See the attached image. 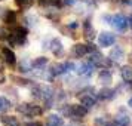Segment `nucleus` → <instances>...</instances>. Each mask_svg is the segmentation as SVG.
Returning <instances> with one entry per match:
<instances>
[{
    "instance_id": "f8f14e48",
    "label": "nucleus",
    "mask_w": 132,
    "mask_h": 126,
    "mask_svg": "<svg viewBox=\"0 0 132 126\" xmlns=\"http://www.w3.org/2000/svg\"><path fill=\"white\" fill-rule=\"evenodd\" d=\"M108 58L113 61V62H120V61L125 58V51L120 48V46H114V48H111V51H110Z\"/></svg>"
},
{
    "instance_id": "6e6552de",
    "label": "nucleus",
    "mask_w": 132,
    "mask_h": 126,
    "mask_svg": "<svg viewBox=\"0 0 132 126\" xmlns=\"http://www.w3.org/2000/svg\"><path fill=\"white\" fill-rule=\"evenodd\" d=\"M94 70H95V67H94V64H92L90 61L82 62L79 67H76V71H77L79 76H90V74L94 73Z\"/></svg>"
},
{
    "instance_id": "4468645a",
    "label": "nucleus",
    "mask_w": 132,
    "mask_h": 126,
    "mask_svg": "<svg viewBox=\"0 0 132 126\" xmlns=\"http://www.w3.org/2000/svg\"><path fill=\"white\" fill-rule=\"evenodd\" d=\"M86 54H88V49H86V45H83V43H76L71 48V55L74 58H83Z\"/></svg>"
},
{
    "instance_id": "58836bf2",
    "label": "nucleus",
    "mask_w": 132,
    "mask_h": 126,
    "mask_svg": "<svg viewBox=\"0 0 132 126\" xmlns=\"http://www.w3.org/2000/svg\"><path fill=\"white\" fill-rule=\"evenodd\" d=\"M62 126H64V125H62Z\"/></svg>"
},
{
    "instance_id": "7ed1b4c3",
    "label": "nucleus",
    "mask_w": 132,
    "mask_h": 126,
    "mask_svg": "<svg viewBox=\"0 0 132 126\" xmlns=\"http://www.w3.org/2000/svg\"><path fill=\"white\" fill-rule=\"evenodd\" d=\"M16 111L19 114H24L27 117H37V116H42L43 108L40 105L36 104H28V102H21L16 105Z\"/></svg>"
},
{
    "instance_id": "e433bc0d",
    "label": "nucleus",
    "mask_w": 132,
    "mask_h": 126,
    "mask_svg": "<svg viewBox=\"0 0 132 126\" xmlns=\"http://www.w3.org/2000/svg\"><path fill=\"white\" fill-rule=\"evenodd\" d=\"M128 105H129V107H132V96L129 98V101H128Z\"/></svg>"
},
{
    "instance_id": "9b49d317",
    "label": "nucleus",
    "mask_w": 132,
    "mask_h": 126,
    "mask_svg": "<svg viewBox=\"0 0 132 126\" xmlns=\"http://www.w3.org/2000/svg\"><path fill=\"white\" fill-rule=\"evenodd\" d=\"M98 99H101V101H111V99H114V96H116V90L111 89V88H108V86H105V88H102L100 92H98Z\"/></svg>"
},
{
    "instance_id": "9d476101",
    "label": "nucleus",
    "mask_w": 132,
    "mask_h": 126,
    "mask_svg": "<svg viewBox=\"0 0 132 126\" xmlns=\"http://www.w3.org/2000/svg\"><path fill=\"white\" fill-rule=\"evenodd\" d=\"M2 56H3L5 62H6L9 67H13L15 64H16V55L12 52V49L3 48V49H2Z\"/></svg>"
},
{
    "instance_id": "412c9836",
    "label": "nucleus",
    "mask_w": 132,
    "mask_h": 126,
    "mask_svg": "<svg viewBox=\"0 0 132 126\" xmlns=\"http://www.w3.org/2000/svg\"><path fill=\"white\" fill-rule=\"evenodd\" d=\"M0 122L3 126H19V122L16 117L13 116H2L0 117Z\"/></svg>"
},
{
    "instance_id": "a878e982",
    "label": "nucleus",
    "mask_w": 132,
    "mask_h": 126,
    "mask_svg": "<svg viewBox=\"0 0 132 126\" xmlns=\"http://www.w3.org/2000/svg\"><path fill=\"white\" fill-rule=\"evenodd\" d=\"M15 2L21 9H30L34 5V0H15Z\"/></svg>"
},
{
    "instance_id": "dca6fc26",
    "label": "nucleus",
    "mask_w": 132,
    "mask_h": 126,
    "mask_svg": "<svg viewBox=\"0 0 132 126\" xmlns=\"http://www.w3.org/2000/svg\"><path fill=\"white\" fill-rule=\"evenodd\" d=\"M83 36H85L86 40L95 39V30H94V27H92L89 19H86V21L83 22Z\"/></svg>"
},
{
    "instance_id": "4c0bfd02",
    "label": "nucleus",
    "mask_w": 132,
    "mask_h": 126,
    "mask_svg": "<svg viewBox=\"0 0 132 126\" xmlns=\"http://www.w3.org/2000/svg\"><path fill=\"white\" fill-rule=\"evenodd\" d=\"M131 5H132V2H131Z\"/></svg>"
},
{
    "instance_id": "6ab92c4d",
    "label": "nucleus",
    "mask_w": 132,
    "mask_h": 126,
    "mask_svg": "<svg viewBox=\"0 0 132 126\" xmlns=\"http://www.w3.org/2000/svg\"><path fill=\"white\" fill-rule=\"evenodd\" d=\"M31 65L36 70H43L45 67L48 65V58L46 56H37V58H34L31 61Z\"/></svg>"
},
{
    "instance_id": "1a4fd4ad",
    "label": "nucleus",
    "mask_w": 132,
    "mask_h": 126,
    "mask_svg": "<svg viewBox=\"0 0 132 126\" xmlns=\"http://www.w3.org/2000/svg\"><path fill=\"white\" fill-rule=\"evenodd\" d=\"M49 49L52 51V54H54L55 56H61V55H62V52H64L62 42H61L58 37H55V39H52V40L49 42Z\"/></svg>"
},
{
    "instance_id": "b1692460",
    "label": "nucleus",
    "mask_w": 132,
    "mask_h": 126,
    "mask_svg": "<svg viewBox=\"0 0 132 126\" xmlns=\"http://www.w3.org/2000/svg\"><path fill=\"white\" fill-rule=\"evenodd\" d=\"M12 107V102L7 99L6 96H0V113H6Z\"/></svg>"
},
{
    "instance_id": "2eb2a0df",
    "label": "nucleus",
    "mask_w": 132,
    "mask_h": 126,
    "mask_svg": "<svg viewBox=\"0 0 132 126\" xmlns=\"http://www.w3.org/2000/svg\"><path fill=\"white\" fill-rule=\"evenodd\" d=\"M83 94L85 95H80V104L89 110V108H92L95 105V96L92 94H86V92H83Z\"/></svg>"
},
{
    "instance_id": "a211bd4d",
    "label": "nucleus",
    "mask_w": 132,
    "mask_h": 126,
    "mask_svg": "<svg viewBox=\"0 0 132 126\" xmlns=\"http://www.w3.org/2000/svg\"><path fill=\"white\" fill-rule=\"evenodd\" d=\"M116 123H117L119 126H129L131 125V117H129L125 111H123V113L119 111L117 116H116Z\"/></svg>"
},
{
    "instance_id": "f257e3e1",
    "label": "nucleus",
    "mask_w": 132,
    "mask_h": 126,
    "mask_svg": "<svg viewBox=\"0 0 132 126\" xmlns=\"http://www.w3.org/2000/svg\"><path fill=\"white\" fill-rule=\"evenodd\" d=\"M27 34H28V28L27 27H15L13 28L12 33H9V36H7V43L11 45V46H18L21 48L25 42H27Z\"/></svg>"
},
{
    "instance_id": "bb28decb",
    "label": "nucleus",
    "mask_w": 132,
    "mask_h": 126,
    "mask_svg": "<svg viewBox=\"0 0 132 126\" xmlns=\"http://www.w3.org/2000/svg\"><path fill=\"white\" fill-rule=\"evenodd\" d=\"M12 80L19 86H30V80L24 77H18V76H12Z\"/></svg>"
},
{
    "instance_id": "393cba45",
    "label": "nucleus",
    "mask_w": 132,
    "mask_h": 126,
    "mask_svg": "<svg viewBox=\"0 0 132 126\" xmlns=\"http://www.w3.org/2000/svg\"><path fill=\"white\" fill-rule=\"evenodd\" d=\"M31 70H33L31 61H28V60H22V62L19 64V71H21V73H30Z\"/></svg>"
},
{
    "instance_id": "423d86ee",
    "label": "nucleus",
    "mask_w": 132,
    "mask_h": 126,
    "mask_svg": "<svg viewBox=\"0 0 132 126\" xmlns=\"http://www.w3.org/2000/svg\"><path fill=\"white\" fill-rule=\"evenodd\" d=\"M70 117L71 119H83L86 113H88V108L83 107L82 104H70Z\"/></svg>"
},
{
    "instance_id": "cd10ccee",
    "label": "nucleus",
    "mask_w": 132,
    "mask_h": 126,
    "mask_svg": "<svg viewBox=\"0 0 132 126\" xmlns=\"http://www.w3.org/2000/svg\"><path fill=\"white\" fill-rule=\"evenodd\" d=\"M25 22H27L28 27H34L37 24V16H34V15H27L25 16Z\"/></svg>"
},
{
    "instance_id": "4be33fe9",
    "label": "nucleus",
    "mask_w": 132,
    "mask_h": 126,
    "mask_svg": "<svg viewBox=\"0 0 132 126\" xmlns=\"http://www.w3.org/2000/svg\"><path fill=\"white\" fill-rule=\"evenodd\" d=\"M62 0H37L42 7H60Z\"/></svg>"
},
{
    "instance_id": "f704fd0d",
    "label": "nucleus",
    "mask_w": 132,
    "mask_h": 126,
    "mask_svg": "<svg viewBox=\"0 0 132 126\" xmlns=\"http://www.w3.org/2000/svg\"><path fill=\"white\" fill-rule=\"evenodd\" d=\"M5 13H6V9H5V7H0V18H3Z\"/></svg>"
},
{
    "instance_id": "f3484780",
    "label": "nucleus",
    "mask_w": 132,
    "mask_h": 126,
    "mask_svg": "<svg viewBox=\"0 0 132 126\" xmlns=\"http://www.w3.org/2000/svg\"><path fill=\"white\" fill-rule=\"evenodd\" d=\"M62 125H64V120L60 114L52 113L46 117V126H62Z\"/></svg>"
},
{
    "instance_id": "aec40b11",
    "label": "nucleus",
    "mask_w": 132,
    "mask_h": 126,
    "mask_svg": "<svg viewBox=\"0 0 132 126\" xmlns=\"http://www.w3.org/2000/svg\"><path fill=\"white\" fill-rule=\"evenodd\" d=\"M120 76H122V79L125 80L126 83L132 82V67L131 65H123L120 68Z\"/></svg>"
},
{
    "instance_id": "f03ea898",
    "label": "nucleus",
    "mask_w": 132,
    "mask_h": 126,
    "mask_svg": "<svg viewBox=\"0 0 132 126\" xmlns=\"http://www.w3.org/2000/svg\"><path fill=\"white\" fill-rule=\"evenodd\" d=\"M104 19L107 21V24L113 25L114 28H116L117 31H120V33H125V31L128 30V27H129V24H128V18H126L125 15H122V13L105 15Z\"/></svg>"
},
{
    "instance_id": "c9c22d12",
    "label": "nucleus",
    "mask_w": 132,
    "mask_h": 126,
    "mask_svg": "<svg viewBox=\"0 0 132 126\" xmlns=\"http://www.w3.org/2000/svg\"><path fill=\"white\" fill-rule=\"evenodd\" d=\"M128 24H129V27L132 28V15L129 16V18H128Z\"/></svg>"
},
{
    "instance_id": "473e14b6",
    "label": "nucleus",
    "mask_w": 132,
    "mask_h": 126,
    "mask_svg": "<svg viewBox=\"0 0 132 126\" xmlns=\"http://www.w3.org/2000/svg\"><path fill=\"white\" fill-rule=\"evenodd\" d=\"M24 126H43L40 122H27Z\"/></svg>"
},
{
    "instance_id": "39448f33",
    "label": "nucleus",
    "mask_w": 132,
    "mask_h": 126,
    "mask_svg": "<svg viewBox=\"0 0 132 126\" xmlns=\"http://www.w3.org/2000/svg\"><path fill=\"white\" fill-rule=\"evenodd\" d=\"M98 43H100L101 48H110L116 43V36L110 31H102L98 36Z\"/></svg>"
},
{
    "instance_id": "ddd939ff",
    "label": "nucleus",
    "mask_w": 132,
    "mask_h": 126,
    "mask_svg": "<svg viewBox=\"0 0 132 126\" xmlns=\"http://www.w3.org/2000/svg\"><path fill=\"white\" fill-rule=\"evenodd\" d=\"M98 82L101 85H104V86L111 85V82H113V74H111V71H108L107 68L101 70V71L98 73Z\"/></svg>"
},
{
    "instance_id": "c85d7f7f",
    "label": "nucleus",
    "mask_w": 132,
    "mask_h": 126,
    "mask_svg": "<svg viewBox=\"0 0 132 126\" xmlns=\"http://www.w3.org/2000/svg\"><path fill=\"white\" fill-rule=\"evenodd\" d=\"M7 36H9V31L5 27H0V40H6Z\"/></svg>"
},
{
    "instance_id": "20e7f679",
    "label": "nucleus",
    "mask_w": 132,
    "mask_h": 126,
    "mask_svg": "<svg viewBox=\"0 0 132 126\" xmlns=\"http://www.w3.org/2000/svg\"><path fill=\"white\" fill-rule=\"evenodd\" d=\"M89 61L94 64V67H101V68H108V67H111V64H113V61L110 60V58H105V56L102 54H100L98 51H95V52L90 54Z\"/></svg>"
},
{
    "instance_id": "c756f323",
    "label": "nucleus",
    "mask_w": 132,
    "mask_h": 126,
    "mask_svg": "<svg viewBox=\"0 0 132 126\" xmlns=\"http://www.w3.org/2000/svg\"><path fill=\"white\" fill-rule=\"evenodd\" d=\"M86 49H88V54H92V52L96 51V46L94 43H88V45H86Z\"/></svg>"
},
{
    "instance_id": "2f4dec72",
    "label": "nucleus",
    "mask_w": 132,
    "mask_h": 126,
    "mask_svg": "<svg viewBox=\"0 0 132 126\" xmlns=\"http://www.w3.org/2000/svg\"><path fill=\"white\" fill-rule=\"evenodd\" d=\"M77 2L79 0H64V5H67V6H74Z\"/></svg>"
},
{
    "instance_id": "7c9ffc66",
    "label": "nucleus",
    "mask_w": 132,
    "mask_h": 126,
    "mask_svg": "<svg viewBox=\"0 0 132 126\" xmlns=\"http://www.w3.org/2000/svg\"><path fill=\"white\" fill-rule=\"evenodd\" d=\"M67 27H68L70 30H76V28H77V27H79V24H77V21H70V22H68V25H67Z\"/></svg>"
},
{
    "instance_id": "72a5a7b5",
    "label": "nucleus",
    "mask_w": 132,
    "mask_h": 126,
    "mask_svg": "<svg viewBox=\"0 0 132 126\" xmlns=\"http://www.w3.org/2000/svg\"><path fill=\"white\" fill-rule=\"evenodd\" d=\"M104 126H119V125H117V123H116V120H114V122H105Z\"/></svg>"
},
{
    "instance_id": "0eeeda50",
    "label": "nucleus",
    "mask_w": 132,
    "mask_h": 126,
    "mask_svg": "<svg viewBox=\"0 0 132 126\" xmlns=\"http://www.w3.org/2000/svg\"><path fill=\"white\" fill-rule=\"evenodd\" d=\"M49 71L52 73V76L56 77V76H62L68 73V68H67V61L65 62H56V64H52L49 67Z\"/></svg>"
},
{
    "instance_id": "5701e85b",
    "label": "nucleus",
    "mask_w": 132,
    "mask_h": 126,
    "mask_svg": "<svg viewBox=\"0 0 132 126\" xmlns=\"http://www.w3.org/2000/svg\"><path fill=\"white\" fill-rule=\"evenodd\" d=\"M3 21H5L7 25H13L16 22V12H15V11H6L5 16H3Z\"/></svg>"
}]
</instances>
